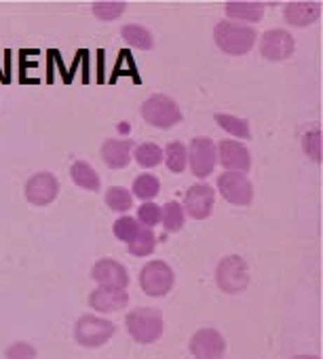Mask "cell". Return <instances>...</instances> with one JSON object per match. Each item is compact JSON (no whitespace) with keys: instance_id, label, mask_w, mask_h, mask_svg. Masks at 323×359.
Returning a JSON list of instances; mask_svg holds the SVG:
<instances>
[{"instance_id":"cb8c5ba5","label":"cell","mask_w":323,"mask_h":359,"mask_svg":"<svg viewBox=\"0 0 323 359\" xmlns=\"http://www.w3.org/2000/svg\"><path fill=\"white\" fill-rule=\"evenodd\" d=\"M127 250H129V254L135 256V258H146V256H150V254L156 250V235H154V231L142 226L139 233L127 243Z\"/></svg>"},{"instance_id":"5b68a950","label":"cell","mask_w":323,"mask_h":359,"mask_svg":"<svg viewBox=\"0 0 323 359\" xmlns=\"http://www.w3.org/2000/svg\"><path fill=\"white\" fill-rule=\"evenodd\" d=\"M116 334V325L102 315H83L74 323V340L85 348H99Z\"/></svg>"},{"instance_id":"1f68e13d","label":"cell","mask_w":323,"mask_h":359,"mask_svg":"<svg viewBox=\"0 0 323 359\" xmlns=\"http://www.w3.org/2000/svg\"><path fill=\"white\" fill-rule=\"evenodd\" d=\"M36 348L30 344V342H24V340H20V342H13L11 346H7V351H5V357L7 359H36Z\"/></svg>"},{"instance_id":"4316f807","label":"cell","mask_w":323,"mask_h":359,"mask_svg":"<svg viewBox=\"0 0 323 359\" xmlns=\"http://www.w3.org/2000/svg\"><path fill=\"white\" fill-rule=\"evenodd\" d=\"M104 201H106V205H108L112 212L123 214V216L133 208V195H131V191H127L125 187H110V189L106 191Z\"/></svg>"},{"instance_id":"8fae6325","label":"cell","mask_w":323,"mask_h":359,"mask_svg":"<svg viewBox=\"0 0 323 359\" xmlns=\"http://www.w3.org/2000/svg\"><path fill=\"white\" fill-rule=\"evenodd\" d=\"M214 203H216V191L209 184L199 182L186 191L182 208L184 214L191 216L193 220H207L214 214Z\"/></svg>"},{"instance_id":"7c38bea8","label":"cell","mask_w":323,"mask_h":359,"mask_svg":"<svg viewBox=\"0 0 323 359\" xmlns=\"http://www.w3.org/2000/svg\"><path fill=\"white\" fill-rule=\"evenodd\" d=\"M296 43L287 30H266L260 36V53L268 62H285L294 55Z\"/></svg>"},{"instance_id":"f1b7e54d","label":"cell","mask_w":323,"mask_h":359,"mask_svg":"<svg viewBox=\"0 0 323 359\" xmlns=\"http://www.w3.org/2000/svg\"><path fill=\"white\" fill-rule=\"evenodd\" d=\"M302 150L304 154L315 161V163H321L323 158V135L319 129H312V131H306L302 135Z\"/></svg>"},{"instance_id":"5bb4252c","label":"cell","mask_w":323,"mask_h":359,"mask_svg":"<svg viewBox=\"0 0 323 359\" xmlns=\"http://www.w3.org/2000/svg\"><path fill=\"white\" fill-rule=\"evenodd\" d=\"M91 279L102 287H121L127 290L129 273L127 269L114 258H99L91 269Z\"/></svg>"},{"instance_id":"d6a6232c","label":"cell","mask_w":323,"mask_h":359,"mask_svg":"<svg viewBox=\"0 0 323 359\" xmlns=\"http://www.w3.org/2000/svg\"><path fill=\"white\" fill-rule=\"evenodd\" d=\"M291 359H321V357H317V355H294Z\"/></svg>"},{"instance_id":"f546056e","label":"cell","mask_w":323,"mask_h":359,"mask_svg":"<svg viewBox=\"0 0 323 359\" xmlns=\"http://www.w3.org/2000/svg\"><path fill=\"white\" fill-rule=\"evenodd\" d=\"M139 222L133 218V216H121L116 222H114V226H112V233H114V237L118 239V241H123V243H129L137 233H139Z\"/></svg>"},{"instance_id":"3957f363","label":"cell","mask_w":323,"mask_h":359,"mask_svg":"<svg viewBox=\"0 0 323 359\" xmlns=\"http://www.w3.org/2000/svg\"><path fill=\"white\" fill-rule=\"evenodd\" d=\"M176 285V273L165 260H150L139 271V287L150 298H163Z\"/></svg>"},{"instance_id":"6da1fadb","label":"cell","mask_w":323,"mask_h":359,"mask_svg":"<svg viewBox=\"0 0 323 359\" xmlns=\"http://www.w3.org/2000/svg\"><path fill=\"white\" fill-rule=\"evenodd\" d=\"M214 41H216L220 51L237 57V55H245L254 49V45L258 41V32L252 26L222 20L214 28Z\"/></svg>"},{"instance_id":"9c48e42d","label":"cell","mask_w":323,"mask_h":359,"mask_svg":"<svg viewBox=\"0 0 323 359\" xmlns=\"http://www.w3.org/2000/svg\"><path fill=\"white\" fill-rule=\"evenodd\" d=\"M57 195H60V182L53 173L39 171L28 177V182H26L28 203H32L36 208H45V205H51L57 199Z\"/></svg>"},{"instance_id":"7402d4cb","label":"cell","mask_w":323,"mask_h":359,"mask_svg":"<svg viewBox=\"0 0 323 359\" xmlns=\"http://www.w3.org/2000/svg\"><path fill=\"white\" fill-rule=\"evenodd\" d=\"M163 163L172 173H182L188 167V148L182 142H170L163 150Z\"/></svg>"},{"instance_id":"44dd1931","label":"cell","mask_w":323,"mask_h":359,"mask_svg":"<svg viewBox=\"0 0 323 359\" xmlns=\"http://www.w3.org/2000/svg\"><path fill=\"white\" fill-rule=\"evenodd\" d=\"M214 118L226 133H231V135H235L239 140H249L252 137V129H249L247 118H239V116L226 114V112H216Z\"/></svg>"},{"instance_id":"2e32d148","label":"cell","mask_w":323,"mask_h":359,"mask_svg":"<svg viewBox=\"0 0 323 359\" xmlns=\"http://www.w3.org/2000/svg\"><path fill=\"white\" fill-rule=\"evenodd\" d=\"M283 18L294 28H306L319 22L321 18V5L310 3V0H291L283 7Z\"/></svg>"},{"instance_id":"83f0119b","label":"cell","mask_w":323,"mask_h":359,"mask_svg":"<svg viewBox=\"0 0 323 359\" xmlns=\"http://www.w3.org/2000/svg\"><path fill=\"white\" fill-rule=\"evenodd\" d=\"M93 7V15L102 22H114L118 20L125 9H127V3L123 0H97V3L91 5Z\"/></svg>"},{"instance_id":"ba28073f","label":"cell","mask_w":323,"mask_h":359,"mask_svg":"<svg viewBox=\"0 0 323 359\" xmlns=\"http://www.w3.org/2000/svg\"><path fill=\"white\" fill-rule=\"evenodd\" d=\"M188 165H191L193 175H197L201 180L212 175L218 165L216 142L205 135L193 137V142L188 144Z\"/></svg>"},{"instance_id":"d4e9b609","label":"cell","mask_w":323,"mask_h":359,"mask_svg":"<svg viewBox=\"0 0 323 359\" xmlns=\"http://www.w3.org/2000/svg\"><path fill=\"white\" fill-rule=\"evenodd\" d=\"M135 163L139 167H146V169H152L156 165L163 163V148H160L158 144H152V142H144L139 146L133 148V154Z\"/></svg>"},{"instance_id":"30bf717a","label":"cell","mask_w":323,"mask_h":359,"mask_svg":"<svg viewBox=\"0 0 323 359\" xmlns=\"http://www.w3.org/2000/svg\"><path fill=\"white\" fill-rule=\"evenodd\" d=\"M188 348L195 359H224L226 340L216 327H201L193 334Z\"/></svg>"},{"instance_id":"ffe728a7","label":"cell","mask_w":323,"mask_h":359,"mask_svg":"<svg viewBox=\"0 0 323 359\" xmlns=\"http://www.w3.org/2000/svg\"><path fill=\"white\" fill-rule=\"evenodd\" d=\"M160 222H163L167 233H180L184 229V222H186V214H184L182 203L167 201L163 208H160Z\"/></svg>"},{"instance_id":"d6986e66","label":"cell","mask_w":323,"mask_h":359,"mask_svg":"<svg viewBox=\"0 0 323 359\" xmlns=\"http://www.w3.org/2000/svg\"><path fill=\"white\" fill-rule=\"evenodd\" d=\"M70 177L76 187H81L83 191H91V193H97L102 189V180L97 175V171L85 163V161H74L70 165Z\"/></svg>"},{"instance_id":"4fadbf2b","label":"cell","mask_w":323,"mask_h":359,"mask_svg":"<svg viewBox=\"0 0 323 359\" xmlns=\"http://www.w3.org/2000/svg\"><path fill=\"white\" fill-rule=\"evenodd\" d=\"M218 152V163L224 167V171H239L247 173L252 167V152L247 150L245 144L235 142V140H222L216 146Z\"/></svg>"},{"instance_id":"4dcf8cb0","label":"cell","mask_w":323,"mask_h":359,"mask_svg":"<svg viewBox=\"0 0 323 359\" xmlns=\"http://www.w3.org/2000/svg\"><path fill=\"white\" fill-rule=\"evenodd\" d=\"M135 220L139 222V226L152 229V226H156L160 222V208L156 203H152V201L142 203L139 210H137V218Z\"/></svg>"},{"instance_id":"ac0fdd59","label":"cell","mask_w":323,"mask_h":359,"mask_svg":"<svg viewBox=\"0 0 323 359\" xmlns=\"http://www.w3.org/2000/svg\"><path fill=\"white\" fill-rule=\"evenodd\" d=\"M224 13L228 22L256 24L264 18V3H258V0H228L224 5Z\"/></svg>"},{"instance_id":"e0dca14e","label":"cell","mask_w":323,"mask_h":359,"mask_svg":"<svg viewBox=\"0 0 323 359\" xmlns=\"http://www.w3.org/2000/svg\"><path fill=\"white\" fill-rule=\"evenodd\" d=\"M135 144L131 140H106L102 144V161L110 169H125L131 163Z\"/></svg>"},{"instance_id":"52a82bcc","label":"cell","mask_w":323,"mask_h":359,"mask_svg":"<svg viewBox=\"0 0 323 359\" xmlns=\"http://www.w3.org/2000/svg\"><path fill=\"white\" fill-rule=\"evenodd\" d=\"M218 193L231 203L239 208H247L254 201V184L249 177L239 171H224L218 175Z\"/></svg>"},{"instance_id":"484cf974","label":"cell","mask_w":323,"mask_h":359,"mask_svg":"<svg viewBox=\"0 0 323 359\" xmlns=\"http://www.w3.org/2000/svg\"><path fill=\"white\" fill-rule=\"evenodd\" d=\"M121 36L135 49H142V51H150L154 47V39L150 34V30H146L144 26H137V24H127L121 28Z\"/></svg>"},{"instance_id":"603a6c76","label":"cell","mask_w":323,"mask_h":359,"mask_svg":"<svg viewBox=\"0 0 323 359\" xmlns=\"http://www.w3.org/2000/svg\"><path fill=\"white\" fill-rule=\"evenodd\" d=\"M160 191V182H158V177L152 175V173H142L133 180V187H131V195H135L139 201L148 203L152 201Z\"/></svg>"},{"instance_id":"7a4b0ae2","label":"cell","mask_w":323,"mask_h":359,"mask_svg":"<svg viewBox=\"0 0 323 359\" xmlns=\"http://www.w3.org/2000/svg\"><path fill=\"white\" fill-rule=\"evenodd\" d=\"M125 325L129 336L137 344H152L165 332V319L163 313L152 306H139L127 313Z\"/></svg>"},{"instance_id":"9a60e30c","label":"cell","mask_w":323,"mask_h":359,"mask_svg":"<svg viewBox=\"0 0 323 359\" xmlns=\"http://www.w3.org/2000/svg\"><path fill=\"white\" fill-rule=\"evenodd\" d=\"M129 304V294L127 290L121 287H102L97 285L91 294H89V306L102 315L108 313H121L125 311Z\"/></svg>"},{"instance_id":"277c9868","label":"cell","mask_w":323,"mask_h":359,"mask_svg":"<svg viewBox=\"0 0 323 359\" xmlns=\"http://www.w3.org/2000/svg\"><path fill=\"white\" fill-rule=\"evenodd\" d=\"M249 264L243 256H224L216 266V283L224 294H241L249 285Z\"/></svg>"},{"instance_id":"8992f818","label":"cell","mask_w":323,"mask_h":359,"mask_svg":"<svg viewBox=\"0 0 323 359\" xmlns=\"http://www.w3.org/2000/svg\"><path fill=\"white\" fill-rule=\"evenodd\" d=\"M142 116L148 125L158 129H170L182 123V110L170 95L154 93L142 104Z\"/></svg>"}]
</instances>
